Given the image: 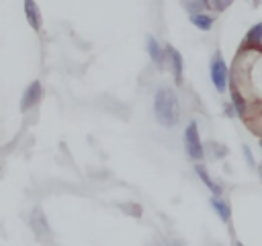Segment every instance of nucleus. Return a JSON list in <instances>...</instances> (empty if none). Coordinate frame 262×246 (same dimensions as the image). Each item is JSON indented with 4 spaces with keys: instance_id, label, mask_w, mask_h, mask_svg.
Returning <instances> with one entry per match:
<instances>
[{
    "instance_id": "f257e3e1",
    "label": "nucleus",
    "mask_w": 262,
    "mask_h": 246,
    "mask_svg": "<svg viewBox=\"0 0 262 246\" xmlns=\"http://www.w3.org/2000/svg\"><path fill=\"white\" fill-rule=\"evenodd\" d=\"M154 115L162 127H176L180 121V100L176 92L168 86L158 88L154 96Z\"/></svg>"
},
{
    "instance_id": "f03ea898",
    "label": "nucleus",
    "mask_w": 262,
    "mask_h": 246,
    "mask_svg": "<svg viewBox=\"0 0 262 246\" xmlns=\"http://www.w3.org/2000/svg\"><path fill=\"white\" fill-rule=\"evenodd\" d=\"M209 72H211V80H213V86L217 92H225L227 88V82H229V70L225 66V59L219 51L213 53L211 57V64H209Z\"/></svg>"
},
{
    "instance_id": "7ed1b4c3",
    "label": "nucleus",
    "mask_w": 262,
    "mask_h": 246,
    "mask_svg": "<svg viewBox=\"0 0 262 246\" xmlns=\"http://www.w3.org/2000/svg\"><path fill=\"white\" fill-rule=\"evenodd\" d=\"M184 150L188 154V158H192L194 162H201L203 156H205V148L201 144V137H199V127H196V121H190L184 129Z\"/></svg>"
},
{
    "instance_id": "20e7f679",
    "label": "nucleus",
    "mask_w": 262,
    "mask_h": 246,
    "mask_svg": "<svg viewBox=\"0 0 262 246\" xmlns=\"http://www.w3.org/2000/svg\"><path fill=\"white\" fill-rule=\"evenodd\" d=\"M41 98H43V86H41L39 80H33V82L25 88V92H23L20 111H23V113H25V111H31L33 107H37V105L41 102Z\"/></svg>"
},
{
    "instance_id": "39448f33",
    "label": "nucleus",
    "mask_w": 262,
    "mask_h": 246,
    "mask_svg": "<svg viewBox=\"0 0 262 246\" xmlns=\"http://www.w3.org/2000/svg\"><path fill=\"white\" fill-rule=\"evenodd\" d=\"M166 57L170 61V70H172V76H174V82L176 84H182V74H184V59L180 55V51L172 45L166 47Z\"/></svg>"
},
{
    "instance_id": "423d86ee",
    "label": "nucleus",
    "mask_w": 262,
    "mask_h": 246,
    "mask_svg": "<svg viewBox=\"0 0 262 246\" xmlns=\"http://www.w3.org/2000/svg\"><path fill=\"white\" fill-rule=\"evenodd\" d=\"M145 49H147L149 59H151L158 68H164V64H166V49H162V45L158 43L156 37L149 35V37L145 39Z\"/></svg>"
},
{
    "instance_id": "0eeeda50",
    "label": "nucleus",
    "mask_w": 262,
    "mask_h": 246,
    "mask_svg": "<svg viewBox=\"0 0 262 246\" xmlns=\"http://www.w3.org/2000/svg\"><path fill=\"white\" fill-rule=\"evenodd\" d=\"M23 8H25V16L31 25L33 31H41V12L37 8L35 0H23Z\"/></svg>"
},
{
    "instance_id": "6e6552de",
    "label": "nucleus",
    "mask_w": 262,
    "mask_h": 246,
    "mask_svg": "<svg viewBox=\"0 0 262 246\" xmlns=\"http://www.w3.org/2000/svg\"><path fill=\"white\" fill-rule=\"evenodd\" d=\"M194 172H196V176L203 180V184L215 195V197H221V193H223V187L221 184H217L213 178H211V174L207 172V168L203 166V164H194Z\"/></svg>"
},
{
    "instance_id": "1a4fd4ad",
    "label": "nucleus",
    "mask_w": 262,
    "mask_h": 246,
    "mask_svg": "<svg viewBox=\"0 0 262 246\" xmlns=\"http://www.w3.org/2000/svg\"><path fill=\"white\" fill-rule=\"evenodd\" d=\"M211 207L215 209V213L219 215V219L223 221V223H229V219H231V209H229V205L223 201V199H219V197H211Z\"/></svg>"
},
{
    "instance_id": "9d476101",
    "label": "nucleus",
    "mask_w": 262,
    "mask_h": 246,
    "mask_svg": "<svg viewBox=\"0 0 262 246\" xmlns=\"http://www.w3.org/2000/svg\"><path fill=\"white\" fill-rule=\"evenodd\" d=\"M190 23L199 29V31H211L213 29V16L205 14V12H196V14H190Z\"/></svg>"
},
{
    "instance_id": "9b49d317",
    "label": "nucleus",
    "mask_w": 262,
    "mask_h": 246,
    "mask_svg": "<svg viewBox=\"0 0 262 246\" xmlns=\"http://www.w3.org/2000/svg\"><path fill=\"white\" fill-rule=\"evenodd\" d=\"M262 43V23H256L248 29V35H246V43L244 45H252V47H260Z\"/></svg>"
},
{
    "instance_id": "f8f14e48",
    "label": "nucleus",
    "mask_w": 262,
    "mask_h": 246,
    "mask_svg": "<svg viewBox=\"0 0 262 246\" xmlns=\"http://www.w3.org/2000/svg\"><path fill=\"white\" fill-rule=\"evenodd\" d=\"M231 107H233L237 117H246V100H244V96L235 88L231 90Z\"/></svg>"
},
{
    "instance_id": "ddd939ff",
    "label": "nucleus",
    "mask_w": 262,
    "mask_h": 246,
    "mask_svg": "<svg viewBox=\"0 0 262 246\" xmlns=\"http://www.w3.org/2000/svg\"><path fill=\"white\" fill-rule=\"evenodd\" d=\"M180 2H182V6L188 10V14L205 12V8H207V2H203V0H180Z\"/></svg>"
},
{
    "instance_id": "4468645a",
    "label": "nucleus",
    "mask_w": 262,
    "mask_h": 246,
    "mask_svg": "<svg viewBox=\"0 0 262 246\" xmlns=\"http://www.w3.org/2000/svg\"><path fill=\"white\" fill-rule=\"evenodd\" d=\"M231 2L233 0H209V6L213 10H217V12H223L227 6H231Z\"/></svg>"
},
{
    "instance_id": "2eb2a0df",
    "label": "nucleus",
    "mask_w": 262,
    "mask_h": 246,
    "mask_svg": "<svg viewBox=\"0 0 262 246\" xmlns=\"http://www.w3.org/2000/svg\"><path fill=\"white\" fill-rule=\"evenodd\" d=\"M242 152H244V158H246V162H248V166H250V168L258 166V164L254 162V156H252V152H250V148H248V146H244V148H242Z\"/></svg>"
},
{
    "instance_id": "dca6fc26",
    "label": "nucleus",
    "mask_w": 262,
    "mask_h": 246,
    "mask_svg": "<svg viewBox=\"0 0 262 246\" xmlns=\"http://www.w3.org/2000/svg\"><path fill=\"white\" fill-rule=\"evenodd\" d=\"M258 174H260V180H262V162L258 164Z\"/></svg>"
},
{
    "instance_id": "f3484780",
    "label": "nucleus",
    "mask_w": 262,
    "mask_h": 246,
    "mask_svg": "<svg viewBox=\"0 0 262 246\" xmlns=\"http://www.w3.org/2000/svg\"><path fill=\"white\" fill-rule=\"evenodd\" d=\"M235 246H244V244H242V242H235Z\"/></svg>"
},
{
    "instance_id": "a211bd4d",
    "label": "nucleus",
    "mask_w": 262,
    "mask_h": 246,
    "mask_svg": "<svg viewBox=\"0 0 262 246\" xmlns=\"http://www.w3.org/2000/svg\"><path fill=\"white\" fill-rule=\"evenodd\" d=\"M260 148H262V139H260Z\"/></svg>"
}]
</instances>
